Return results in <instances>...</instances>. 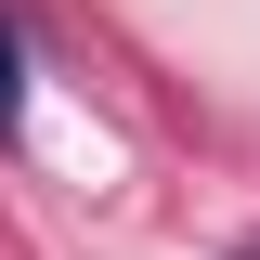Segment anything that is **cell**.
<instances>
[{
  "label": "cell",
  "instance_id": "1",
  "mask_svg": "<svg viewBox=\"0 0 260 260\" xmlns=\"http://www.w3.org/2000/svg\"><path fill=\"white\" fill-rule=\"evenodd\" d=\"M13 117H26V39L0 26V130H13Z\"/></svg>",
  "mask_w": 260,
  "mask_h": 260
}]
</instances>
